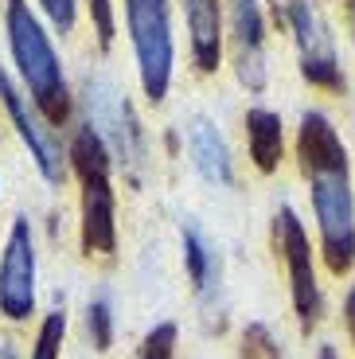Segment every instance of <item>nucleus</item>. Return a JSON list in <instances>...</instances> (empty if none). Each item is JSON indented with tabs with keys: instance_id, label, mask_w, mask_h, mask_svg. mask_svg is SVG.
<instances>
[{
	"instance_id": "nucleus-1",
	"label": "nucleus",
	"mask_w": 355,
	"mask_h": 359,
	"mask_svg": "<svg viewBox=\"0 0 355 359\" xmlns=\"http://www.w3.org/2000/svg\"><path fill=\"white\" fill-rule=\"evenodd\" d=\"M297 156L312 191V215L320 226V254L332 273L355 266V191L344 137L336 133L328 114L304 109L297 129Z\"/></svg>"
},
{
	"instance_id": "nucleus-2",
	"label": "nucleus",
	"mask_w": 355,
	"mask_h": 359,
	"mask_svg": "<svg viewBox=\"0 0 355 359\" xmlns=\"http://www.w3.org/2000/svg\"><path fill=\"white\" fill-rule=\"evenodd\" d=\"M4 27H8V47L20 67V79L32 90V102L47 121L67 117V79L62 63L55 55L47 32L39 27L36 12L27 8V0H4Z\"/></svg>"
},
{
	"instance_id": "nucleus-3",
	"label": "nucleus",
	"mask_w": 355,
	"mask_h": 359,
	"mask_svg": "<svg viewBox=\"0 0 355 359\" xmlns=\"http://www.w3.org/2000/svg\"><path fill=\"white\" fill-rule=\"evenodd\" d=\"M71 164L82 184V250L109 258L117 246V207L109 184V144L98 129L79 126L71 141Z\"/></svg>"
},
{
	"instance_id": "nucleus-4",
	"label": "nucleus",
	"mask_w": 355,
	"mask_h": 359,
	"mask_svg": "<svg viewBox=\"0 0 355 359\" xmlns=\"http://www.w3.org/2000/svg\"><path fill=\"white\" fill-rule=\"evenodd\" d=\"M125 20L137 51V71L149 102H164L172 82V24H168V0H125Z\"/></svg>"
},
{
	"instance_id": "nucleus-5",
	"label": "nucleus",
	"mask_w": 355,
	"mask_h": 359,
	"mask_svg": "<svg viewBox=\"0 0 355 359\" xmlns=\"http://www.w3.org/2000/svg\"><path fill=\"white\" fill-rule=\"evenodd\" d=\"M285 16L293 27L297 55H301V74L320 90H344V71H340L336 39L328 32V20L316 0H285Z\"/></svg>"
},
{
	"instance_id": "nucleus-6",
	"label": "nucleus",
	"mask_w": 355,
	"mask_h": 359,
	"mask_svg": "<svg viewBox=\"0 0 355 359\" xmlns=\"http://www.w3.org/2000/svg\"><path fill=\"white\" fill-rule=\"evenodd\" d=\"M274 234H277V250L285 258V269H289V289H293V309L297 320H301V332H312L320 320V285H316V269H312L309 234H304L293 207L277 211Z\"/></svg>"
},
{
	"instance_id": "nucleus-7",
	"label": "nucleus",
	"mask_w": 355,
	"mask_h": 359,
	"mask_svg": "<svg viewBox=\"0 0 355 359\" xmlns=\"http://www.w3.org/2000/svg\"><path fill=\"white\" fill-rule=\"evenodd\" d=\"M0 313L8 320H27L36 313V246L24 215H16L0 258Z\"/></svg>"
},
{
	"instance_id": "nucleus-8",
	"label": "nucleus",
	"mask_w": 355,
	"mask_h": 359,
	"mask_svg": "<svg viewBox=\"0 0 355 359\" xmlns=\"http://www.w3.org/2000/svg\"><path fill=\"white\" fill-rule=\"evenodd\" d=\"M86 109H90V126L106 137L109 153H121V161H137L141 153V141H137V121L125 106V98L117 94L109 82L94 79L86 82Z\"/></svg>"
},
{
	"instance_id": "nucleus-9",
	"label": "nucleus",
	"mask_w": 355,
	"mask_h": 359,
	"mask_svg": "<svg viewBox=\"0 0 355 359\" xmlns=\"http://www.w3.org/2000/svg\"><path fill=\"white\" fill-rule=\"evenodd\" d=\"M0 102H4V109H8L12 126H16L20 141L27 144V153L36 156L39 172H43V180H51V184H59L62 180V153H59V141L51 137V129L39 126V117L27 109L24 94L16 90V82H12V74L0 67Z\"/></svg>"
},
{
	"instance_id": "nucleus-10",
	"label": "nucleus",
	"mask_w": 355,
	"mask_h": 359,
	"mask_svg": "<svg viewBox=\"0 0 355 359\" xmlns=\"http://www.w3.org/2000/svg\"><path fill=\"white\" fill-rule=\"evenodd\" d=\"M231 36L242 86L257 94L266 86V16L257 0H231Z\"/></svg>"
},
{
	"instance_id": "nucleus-11",
	"label": "nucleus",
	"mask_w": 355,
	"mask_h": 359,
	"mask_svg": "<svg viewBox=\"0 0 355 359\" xmlns=\"http://www.w3.org/2000/svg\"><path fill=\"white\" fill-rule=\"evenodd\" d=\"M184 20H187V32H192V59L203 74H211L222 59L219 0H184Z\"/></svg>"
},
{
	"instance_id": "nucleus-12",
	"label": "nucleus",
	"mask_w": 355,
	"mask_h": 359,
	"mask_svg": "<svg viewBox=\"0 0 355 359\" xmlns=\"http://www.w3.org/2000/svg\"><path fill=\"white\" fill-rule=\"evenodd\" d=\"M187 153H192V164L199 168L203 180H211V184H234L231 149H227V137L215 129V121H207V117H192L187 121Z\"/></svg>"
},
{
	"instance_id": "nucleus-13",
	"label": "nucleus",
	"mask_w": 355,
	"mask_h": 359,
	"mask_svg": "<svg viewBox=\"0 0 355 359\" xmlns=\"http://www.w3.org/2000/svg\"><path fill=\"white\" fill-rule=\"evenodd\" d=\"M246 149H250V161H254L257 172H277L285 156V137H281V117L274 109H246Z\"/></svg>"
},
{
	"instance_id": "nucleus-14",
	"label": "nucleus",
	"mask_w": 355,
	"mask_h": 359,
	"mask_svg": "<svg viewBox=\"0 0 355 359\" xmlns=\"http://www.w3.org/2000/svg\"><path fill=\"white\" fill-rule=\"evenodd\" d=\"M184 262L187 273H192V285L199 293H211V285L219 281V258H215V246L207 243V234L196 223L184 226Z\"/></svg>"
},
{
	"instance_id": "nucleus-15",
	"label": "nucleus",
	"mask_w": 355,
	"mask_h": 359,
	"mask_svg": "<svg viewBox=\"0 0 355 359\" xmlns=\"http://www.w3.org/2000/svg\"><path fill=\"white\" fill-rule=\"evenodd\" d=\"M86 332L98 351H109V344H114V309H109V297H94L86 305Z\"/></svg>"
},
{
	"instance_id": "nucleus-16",
	"label": "nucleus",
	"mask_w": 355,
	"mask_h": 359,
	"mask_svg": "<svg viewBox=\"0 0 355 359\" xmlns=\"http://www.w3.org/2000/svg\"><path fill=\"white\" fill-rule=\"evenodd\" d=\"M62 332H67V313L55 309L47 313L43 328H39V340H36V355L32 359H59V348H62Z\"/></svg>"
},
{
	"instance_id": "nucleus-17",
	"label": "nucleus",
	"mask_w": 355,
	"mask_h": 359,
	"mask_svg": "<svg viewBox=\"0 0 355 359\" xmlns=\"http://www.w3.org/2000/svg\"><path fill=\"white\" fill-rule=\"evenodd\" d=\"M242 359H281L274 336L266 332V324H250L242 332Z\"/></svg>"
},
{
	"instance_id": "nucleus-18",
	"label": "nucleus",
	"mask_w": 355,
	"mask_h": 359,
	"mask_svg": "<svg viewBox=\"0 0 355 359\" xmlns=\"http://www.w3.org/2000/svg\"><path fill=\"white\" fill-rule=\"evenodd\" d=\"M90 16H94L98 43L109 47V43H114V4H109V0H90Z\"/></svg>"
},
{
	"instance_id": "nucleus-19",
	"label": "nucleus",
	"mask_w": 355,
	"mask_h": 359,
	"mask_svg": "<svg viewBox=\"0 0 355 359\" xmlns=\"http://www.w3.org/2000/svg\"><path fill=\"white\" fill-rule=\"evenodd\" d=\"M47 12V20H51L59 32H71L74 27V0H39Z\"/></svg>"
},
{
	"instance_id": "nucleus-20",
	"label": "nucleus",
	"mask_w": 355,
	"mask_h": 359,
	"mask_svg": "<svg viewBox=\"0 0 355 359\" xmlns=\"http://www.w3.org/2000/svg\"><path fill=\"white\" fill-rule=\"evenodd\" d=\"M344 320H347V336H351V344H355V285L344 301Z\"/></svg>"
},
{
	"instance_id": "nucleus-21",
	"label": "nucleus",
	"mask_w": 355,
	"mask_h": 359,
	"mask_svg": "<svg viewBox=\"0 0 355 359\" xmlns=\"http://www.w3.org/2000/svg\"><path fill=\"white\" fill-rule=\"evenodd\" d=\"M344 8H347V24H351V39H355V0H344Z\"/></svg>"
},
{
	"instance_id": "nucleus-22",
	"label": "nucleus",
	"mask_w": 355,
	"mask_h": 359,
	"mask_svg": "<svg viewBox=\"0 0 355 359\" xmlns=\"http://www.w3.org/2000/svg\"><path fill=\"white\" fill-rule=\"evenodd\" d=\"M0 359H16V351H12V348H0Z\"/></svg>"
},
{
	"instance_id": "nucleus-23",
	"label": "nucleus",
	"mask_w": 355,
	"mask_h": 359,
	"mask_svg": "<svg viewBox=\"0 0 355 359\" xmlns=\"http://www.w3.org/2000/svg\"><path fill=\"white\" fill-rule=\"evenodd\" d=\"M320 359H340V355H336L332 348H324V351H320Z\"/></svg>"
}]
</instances>
